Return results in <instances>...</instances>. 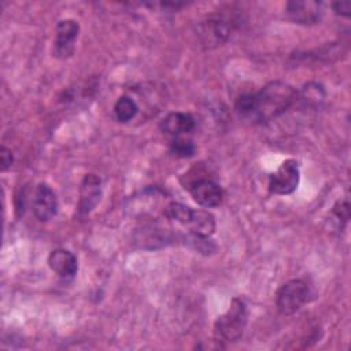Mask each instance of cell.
Masks as SVG:
<instances>
[{"instance_id":"cell-18","label":"cell","mask_w":351,"mask_h":351,"mask_svg":"<svg viewBox=\"0 0 351 351\" xmlns=\"http://www.w3.org/2000/svg\"><path fill=\"white\" fill-rule=\"evenodd\" d=\"M14 162V155L11 152V149H8L7 147L1 145L0 148V163H1V171L8 170V167L12 165Z\"/></svg>"},{"instance_id":"cell-3","label":"cell","mask_w":351,"mask_h":351,"mask_svg":"<svg viewBox=\"0 0 351 351\" xmlns=\"http://www.w3.org/2000/svg\"><path fill=\"white\" fill-rule=\"evenodd\" d=\"M163 214L167 219L188 228V233L210 237L215 232V217L206 210H193L180 202H171Z\"/></svg>"},{"instance_id":"cell-2","label":"cell","mask_w":351,"mask_h":351,"mask_svg":"<svg viewBox=\"0 0 351 351\" xmlns=\"http://www.w3.org/2000/svg\"><path fill=\"white\" fill-rule=\"evenodd\" d=\"M243 16L234 10H222L206 16L197 23V38L204 48H217L230 40L241 26Z\"/></svg>"},{"instance_id":"cell-8","label":"cell","mask_w":351,"mask_h":351,"mask_svg":"<svg viewBox=\"0 0 351 351\" xmlns=\"http://www.w3.org/2000/svg\"><path fill=\"white\" fill-rule=\"evenodd\" d=\"M287 16L298 25H315L324 14V4L315 0H292L285 4Z\"/></svg>"},{"instance_id":"cell-7","label":"cell","mask_w":351,"mask_h":351,"mask_svg":"<svg viewBox=\"0 0 351 351\" xmlns=\"http://www.w3.org/2000/svg\"><path fill=\"white\" fill-rule=\"evenodd\" d=\"M184 188L189 191L192 199L202 207H217L223 200V191L215 181L210 178H192L184 182Z\"/></svg>"},{"instance_id":"cell-5","label":"cell","mask_w":351,"mask_h":351,"mask_svg":"<svg viewBox=\"0 0 351 351\" xmlns=\"http://www.w3.org/2000/svg\"><path fill=\"white\" fill-rule=\"evenodd\" d=\"M314 298V292L306 280L296 278L281 285L276 293V306L280 314L291 315Z\"/></svg>"},{"instance_id":"cell-9","label":"cell","mask_w":351,"mask_h":351,"mask_svg":"<svg viewBox=\"0 0 351 351\" xmlns=\"http://www.w3.org/2000/svg\"><path fill=\"white\" fill-rule=\"evenodd\" d=\"M80 33V25L75 19H62L56 25L53 55L59 59H67L74 53L75 40Z\"/></svg>"},{"instance_id":"cell-19","label":"cell","mask_w":351,"mask_h":351,"mask_svg":"<svg viewBox=\"0 0 351 351\" xmlns=\"http://www.w3.org/2000/svg\"><path fill=\"white\" fill-rule=\"evenodd\" d=\"M332 10L335 11V14L348 18L351 14V3L350 1H336L332 4Z\"/></svg>"},{"instance_id":"cell-11","label":"cell","mask_w":351,"mask_h":351,"mask_svg":"<svg viewBox=\"0 0 351 351\" xmlns=\"http://www.w3.org/2000/svg\"><path fill=\"white\" fill-rule=\"evenodd\" d=\"M101 197V180L96 174L84 176L80 184V199L77 211L80 215H88L100 202Z\"/></svg>"},{"instance_id":"cell-10","label":"cell","mask_w":351,"mask_h":351,"mask_svg":"<svg viewBox=\"0 0 351 351\" xmlns=\"http://www.w3.org/2000/svg\"><path fill=\"white\" fill-rule=\"evenodd\" d=\"M32 204L33 213L40 222H48L55 217L58 211V197L53 189L45 182H41L36 186Z\"/></svg>"},{"instance_id":"cell-16","label":"cell","mask_w":351,"mask_h":351,"mask_svg":"<svg viewBox=\"0 0 351 351\" xmlns=\"http://www.w3.org/2000/svg\"><path fill=\"white\" fill-rule=\"evenodd\" d=\"M350 219V204L348 200H337L332 207L329 222L335 226V230H343Z\"/></svg>"},{"instance_id":"cell-12","label":"cell","mask_w":351,"mask_h":351,"mask_svg":"<svg viewBox=\"0 0 351 351\" xmlns=\"http://www.w3.org/2000/svg\"><path fill=\"white\" fill-rule=\"evenodd\" d=\"M195 126H196L195 118L191 114L181 112V111H174L167 114L160 122L162 132L170 136L171 138L184 137L189 134L195 129Z\"/></svg>"},{"instance_id":"cell-17","label":"cell","mask_w":351,"mask_h":351,"mask_svg":"<svg viewBox=\"0 0 351 351\" xmlns=\"http://www.w3.org/2000/svg\"><path fill=\"white\" fill-rule=\"evenodd\" d=\"M170 152L177 158H191L196 152V145L191 138L174 137L170 141Z\"/></svg>"},{"instance_id":"cell-1","label":"cell","mask_w":351,"mask_h":351,"mask_svg":"<svg viewBox=\"0 0 351 351\" xmlns=\"http://www.w3.org/2000/svg\"><path fill=\"white\" fill-rule=\"evenodd\" d=\"M296 89L284 81H271L258 92L241 93L234 107L240 117L254 123H267L293 107Z\"/></svg>"},{"instance_id":"cell-15","label":"cell","mask_w":351,"mask_h":351,"mask_svg":"<svg viewBox=\"0 0 351 351\" xmlns=\"http://www.w3.org/2000/svg\"><path fill=\"white\" fill-rule=\"evenodd\" d=\"M137 112H138L137 103L128 95L118 97V100L114 104L115 118L122 123L132 121L137 115Z\"/></svg>"},{"instance_id":"cell-14","label":"cell","mask_w":351,"mask_h":351,"mask_svg":"<svg viewBox=\"0 0 351 351\" xmlns=\"http://www.w3.org/2000/svg\"><path fill=\"white\" fill-rule=\"evenodd\" d=\"M326 99V90L319 82H307L296 92V100L293 106H299L303 110H318Z\"/></svg>"},{"instance_id":"cell-13","label":"cell","mask_w":351,"mask_h":351,"mask_svg":"<svg viewBox=\"0 0 351 351\" xmlns=\"http://www.w3.org/2000/svg\"><path fill=\"white\" fill-rule=\"evenodd\" d=\"M48 266L62 278H73L78 270L75 255L64 248H56L51 251L48 256Z\"/></svg>"},{"instance_id":"cell-6","label":"cell","mask_w":351,"mask_h":351,"mask_svg":"<svg viewBox=\"0 0 351 351\" xmlns=\"http://www.w3.org/2000/svg\"><path fill=\"white\" fill-rule=\"evenodd\" d=\"M299 165L295 159L284 160L278 169L269 176L267 188L274 195H291L299 185Z\"/></svg>"},{"instance_id":"cell-4","label":"cell","mask_w":351,"mask_h":351,"mask_svg":"<svg viewBox=\"0 0 351 351\" xmlns=\"http://www.w3.org/2000/svg\"><path fill=\"white\" fill-rule=\"evenodd\" d=\"M248 322V307L240 298H233L228 310L214 324V339L218 343H234L241 339Z\"/></svg>"}]
</instances>
